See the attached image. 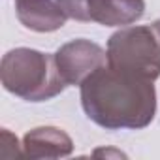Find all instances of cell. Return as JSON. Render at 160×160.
<instances>
[{"label": "cell", "mask_w": 160, "mask_h": 160, "mask_svg": "<svg viewBox=\"0 0 160 160\" xmlns=\"http://www.w3.org/2000/svg\"><path fill=\"white\" fill-rule=\"evenodd\" d=\"M106 51L111 68L156 81L160 77V19L119 28L109 36Z\"/></svg>", "instance_id": "3"}, {"label": "cell", "mask_w": 160, "mask_h": 160, "mask_svg": "<svg viewBox=\"0 0 160 160\" xmlns=\"http://www.w3.org/2000/svg\"><path fill=\"white\" fill-rule=\"evenodd\" d=\"M55 60L66 85L79 87L92 72L108 64V51L96 42L75 38L57 49Z\"/></svg>", "instance_id": "4"}, {"label": "cell", "mask_w": 160, "mask_h": 160, "mask_svg": "<svg viewBox=\"0 0 160 160\" xmlns=\"http://www.w3.org/2000/svg\"><path fill=\"white\" fill-rule=\"evenodd\" d=\"M58 2L66 10L70 19L89 23V2L91 0H58Z\"/></svg>", "instance_id": "8"}, {"label": "cell", "mask_w": 160, "mask_h": 160, "mask_svg": "<svg viewBox=\"0 0 160 160\" xmlns=\"http://www.w3.org/2000/svg\"><path fill=\"white\" fill-rule=\"evenodd\" d=\"M145 13V0H91L89 23L102 27H128Z\"/></svg>", "instance_id": "7"}, {"label": "cell", "mask_w": 160, "mask_h": 160, "mask_svg": "<svg viewBox=\"0 0 160 160\" xmlns=\"http://www.w3.org/2000/svg\"><path fill=\"white\" fill-rule=\"evenodd\" d=\"M15 15L32 32H55L70 19L58 0H15Z\"/></svg>", "instance_id": "5"}, {"label": "cell", "mask_w": 160, "mask_h": 160, "mask_svg": "<svg viewBox=\"0 0 160 160\" xmlns=\"http://www.w3.org/2000/svg\"><path fill=\"white\" fill-rule=\"evenodd\" d=\"M2 87L27 102H47L68 85L62 79L55 55L30 47H15L0 62Z\"/></svg>", "instance_id": "2"}, {"label": "cell", "mask_w": 160, "mask_h": 160, "mask_svg": "<svg viewBox=\"0 0 160 160\" xmlns=\"http://www.w3.org/2000/svg\"><path fill=\"white\" fill-rule=\"evenodd\" d=\"M79 98L87 119L106 130H141L156 115L154 81L109 64L79 85Z\"/></svg>", "instance_id": "1"}, {"label": "cell", "mask_w": 160, "mask_h": 160, "mask_svg": "<svg viewBox=\"0 0 160 160\" xmlns=\"http://www.w3.org/2000/svg\"><path fill=\"white\" fill-rule=\"evenodd\" d=\"M25 158H64L73 152L72 138L57 126H38L23 138Z\"/></svg>", "instance_id": "6"}, {"label": "cell", "mask_w": 160, "mask_h": 160, "mask_svg": "<svg viewBox=\"0 0 160 160\" xmlns=\"http://www.w3.org/2000/svg\"><path fill=\"white\" fill-rule=\"evenodd\" d=\"M0 156H2V158L23 156V145H19L17 136L12 134L8 128L2 130V147H0Z\"/></svg>", "instance_id": "9"}]
</instances>
